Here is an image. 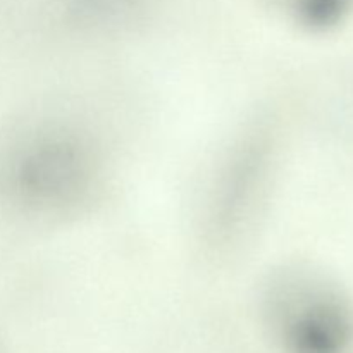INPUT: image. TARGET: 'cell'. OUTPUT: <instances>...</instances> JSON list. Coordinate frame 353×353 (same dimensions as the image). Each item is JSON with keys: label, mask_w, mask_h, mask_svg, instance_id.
<instances>
[{"label": "cell", "mask_w": 353, "mask_h": 353, "mask_svg": "<svg viewBox=\"0 0 353 353\" xmlns=\"http://www.w3.org/2000/svg\"><path fill=\"white\" fill-rule=\"evenodd\" d=\"M276 305V323L290 353H348L353 310L333 286L314 278L286 283Z\"/></svg>", "instance_id": "6da1fadb"}, {"label": "cell", "mask_w": 353, "mask_h": 353, "mask_svg": "<svg viewBox=\"0 0 353 353\" xmlns=\"http://www.w3.org/2000/svg\"><path fill=\"white\" fill-rule=\"evenodd\" d=\"M293 9L307 26L327 28L350 14L353 0H293Z\"/></svg>", "instance_id": "7a4b0ae2"}]
</instances>
